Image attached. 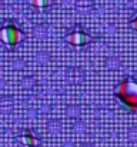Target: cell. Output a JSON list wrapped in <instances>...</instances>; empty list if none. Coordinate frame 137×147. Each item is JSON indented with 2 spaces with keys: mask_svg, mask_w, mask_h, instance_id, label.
<instances>
[{
  "mask_svg": "<svg viewBox=\"0 0 137 147\" xmlns=\"http://www.w3.org/2000/svg\"><path fill=\"white\" fill-rule=\"evenodd\" d=\"M114 96L119 98V101L130 111H137V82L127 76L114 92Z\"/></svg>",
  "mask_w": 137,
  "mask_h": 147,
  "instance_id": "cell-1",
  "label": "cell"
},
{
  "mask_svg": "<svg viewBox=\"0 0 137 147\" xmlns=\"http://www.w3.org/2000/svg\"><path fill=\"white\" fill-rule=\"evenodd\" d=\"M24 37V33L14 24V22L9 20L1 29H0V40L9 47L14 49Z\"/></svg>",
  "mask_w": 137,
  "mask_h": 147,
  "instance_id": "cell-2",
  "label": "cell"
},
{
  "mask_svg": "<svg viewBox=\"0 0 137 147\" xmlns=\"http://www.w3.org/2000/svg\"><path fill=\"white\" fill-rule=\"evenodd\" d=\"M93 40H96V36H93L91 33L86 32V30H84L82 26H79V24H76V26L69 32V34L66 36V42H67L69 45L77 47V49H79V47H83V46H86V45H89Z\"/></svg>",
  "mask_w": 137,
  "mask_h": 147,
  "instance_id": "cell-3",
  "label": "cell"
},
{
  "mask_svg": "<svg viewBox=\"0 0 137 147\" xmlns=\"http://www.w3.org/2000/svg\"><path fill=\"white\" fill-rule=\"evenodd\" d=\"M20 139L26 147H39L40 144V139L36 137V134L32 133V130H24V133L20 136Z\"/></svg>",
  "mask_w": 137,
  "mask_h": 147,
  "instance_id": "cell-4",
  "label": "cell"
},
{
  "mask_svg": "<svg viewBox=\"0 0 137 147\" xmlns=\"http://www.w3.org/2000/svg\"><path fill=\"white\" fill-rule=\"evenodd\" d=\"M30 3H32V6H33L37 11H40V13L46 11V10L49 9V6H50V0H30Z\"/></svg>",
  "mask_w": 137,
  "mask_h": 147,
  "instance_id": "cell-5",
  "label": "cell"
},
{
  "mask_svg": "<svg viewBox=\"0 0 137 147\" xmlns=\"http://www.w3.org/2000/svg\"><path fill=\"white\" fill-rule=\"evenodd\" d=\"M132 27H133V29L137 32V14L133 17V19H132Z\"/></svg>",
  "mask_w": 137,
  "mask_h": 147,
  "instance_id": "cell-6",
  "label": "cell"
}]
</instances>
